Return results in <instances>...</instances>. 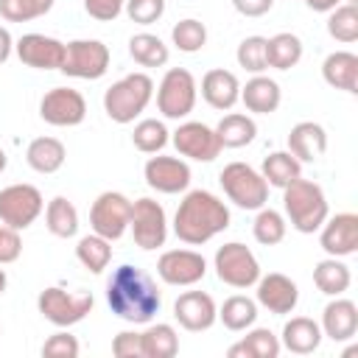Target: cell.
Instances as JSON below:
<instances>
[{"label": "cell", "instance_id": "cell-1", "mask_svg": "<svg viewBox=\"0 0 358 358\" xmlns=\"http://www.w3.org/2000/svg\"><path fill=\"white\" fill-rule=\"evenodd\" d=\"M106 302L117 319L129 324H148L162 308V294L143 268L123 263L106 282Z\"/></svg>", "mask_w": 358, "mask_h": 358}, {"label": "cell", "instance_id": "cell-2", "mask_svg": "<svg viewBox=\"0 0 358 358\" xmlns=\"http://www.w3.org/2000/svg\"><path fill=\"white\" fill-rule=\"evenodd\" d=\"M229 227V207L210 190H190L173 215V235L187 246H201Z\"/></svg>", "mask_w": 358, "mask_h": 358}, {"label": "cell", "instance_id": "cell-3", "mask_svg": "<svg viewBox=\"0 0 358 358\" xmlns=\"http://www.w3.org/2000/svg\"><path fill=\"white\" fill-rule=\"evenodd\" d=\"M282 207L291 221V227L302 235L316 232L327 221V199L324 190L310 179H294L288 187H282Z\"/></svg>", "mask_w": 358, "mask_h": 358}, {"label": "cell", "instance_id": "cell-4", "mask_svg": "<svg viewBox=\"0 0 358 358\" xmlns=\"http://www.w3.org/2000/svg\"><path fill=\"white\" fill-rule=\"evenodd\" d=\"M154 98V81L145 73H129L120 81H115L106 92H103V112L109 115V120L126 126L131 123L137 115L145 112V106Z\"/></svg>", "mask_w": 358, "mask_h": 358}, {"label": "cell", "instance_id": "cell-5", "mask_svg": "<svg viewBox=\"0 0 358 358\" xmlns=\"http://www.w3.org/2000/svg\"><path fill=\"white\" fill-rule=\"evenodd\" d=\"M218 182L227 193V199L241 210H260L268 201V182L260 171H255L246 162H229L218 173Z\"/></svg>", "mask_w": 358, "mask_h": 358}, {"label": "cell", "instance_id": "cell-6", "mask_svg": "<svg viewBox=\"0 0 358 358\" xmlns=\"http://www.w3.org/2000/svg\"><path fill=\"white\" fill-rule=\"evenodd\" d=\"M196 95H199V87H196L193 73L185 67H171V70H165V76L157 87V109L168 120H182L193 112Z\"/></svg>", "mask_w": 358, "mask_h": 358}, {"label": "cell", "instance_id": "cell-7", "mask_svg": "<svg viewBox=\"0 0 358 358\" xmlns=\"http://www.w3.org/2000/svg\"><path fill=\"white\" fill-rule=\"evenodd\" d=\"M213 268H215V277L232 288H252L260 280V263L255 252L238 241H229L215 249Z\"/></svg>", "mask_w": 358, "mask_h": 358}, {"label": "cell", "instance_id": "cell-8", "mask_svg": "<svg viewBox=\"0 0 358 358\" xmlns=\"http://www.w3.org/2000/svg\"><path fill=\"white\" fill-rule=\"evenodd\" d=\"M92 305H95V299L90 291H67L59 285H48L36 299L39 313L56 327L78 324L92 310Z\"/></svg>", "mask_w": 358, "mask_h": 358}, {"label": "cell", "instance_id": "cell-9", "mask_svg": "<svg viewBox=\"0 0 358 358\" xmlns=\"http://www.w3.org/2000/svg\"><path fill=\"white\" fill-rule=\"evenodd\" d=\"M45 210V199L34 185H8L0 190V221L11 229H28Z\"/></svg>", "mask_w": 358, "mask_h": 358}, {"label": "cell", "instance_id": "cell-10", "mask_svg": "<svg viewBox=\"0 0 358 358\" xmlns=\"http://www.w3.org/2000/svg\"><path fill=\"white\" fill-rule=\"evenodd\" d=\"M59 70L70 78L95 81L109 70V48L101 39H73L64 45V62Z\"/></svg>", "mask_w": 358, "mask_h": 358}, {"label": "cell", "instance_id": "cell-11", "mask_svg": "<svg viewBox=\"0 0 358 358\" xmlns=\"http://www.w3.org/2000/svg\"><path fill=\"white\" fill-rule=\"evenodd\" d=\"M129 221H131V201L117 190L101 193L90 207V227L95 235L106 241H120L129 229Z\"/></svg>", "mask_w": 358, "mask_h": 358}, {"label": "cell", "instance_id": "cell-12", "mask_svg": "<svg viewBox=\"0 0 358 358\" xmlns=\"http://www.w3.org/2000/svg\"><path fill=\"white\" fill-rule=\"evenodd\" d=\"M129 229H131V238L140 249L145 252H154L159 246H165V238H168V218H165V210L159 201L143 196L137 201H131V221H129Z\"/></svg>", "mask_w": 358, "mask_h": 358}, {"label": "cell", "instance_id": "cell-13", "mask_svg": "<svg viewBox=\"0 0 358 358\" xmlns=\"http://www.w3.org/2000/svg\"><path fill=\"white\" fill-rule=\"evenodd\" d=\"M39 117L48 126H59V129L78 126L87 117V101L73 87H53L39 101Z\"/></svg>", "mask_w": 358, "mask_h": 358}, {"label": "cell", "instance_id": "cell-14", "mask_svg": "<svg viewBox=\"0 0 358 358\" xmlns=\"http://www.w3.org/2000/svg\"><path fill=\"white\" fill-rule=\"evenodd\" d=\"M157 274L168 285H196L207 274V260L193 249H168L157 260Z\"/></svg>", "mask_w": 358, "mask_h": 358}, {"label": "cell", "instance_id": "cell-15", "mask_svg": "<svg viewBox=\"0 0 358 358\" xmlns=\"http://www.w3.org/2000/svg\"><path fill=\"white\" fill-rule=\"evenodd\" d=\"M171 140H173V145L182 157L196 159V162H213L224 148L215 129H210L207 123H199V120L179 123V129L173 131Z\"/></svg>", "mask_w": 358, "mask_h": 358}, {"label": "cell", "instance_id": "cell-16", "mask_svg": "<svg viewBox=\"0 0 358 358\" xmlns=\"http://www.w3.org/2000/svg\"><path fill=\"white\" fill-rule=\"evenodd\" d=\"M143 176H145V185L157 193H182L187 190L190 185V165L179 157H151L143 168Z\"/></svg>", "mask_w": 358, "mask_h": 358}, {"label": "cell", "instance_id": "cell-17", "mask_svg": "<svg viewBox=\"0 0 358 358\" xmlns=\"http://www.w3.org/2000/svg\"><path fill=\"white\" fill-rule=\"evenodd\" d=\"M14 50L20 62L34 70H59L64 62V42L45 34H22L14 42Z\"/></svg>", "mask_w": 358, "mask_h": 358}, {"label": "cell", "instance_id": "cell-18", "mask_svg": "<svg viewBox=\"0 0 358 358\" xmlns=\"http://www.w3.org/2000/svg\"><path fill=\"white\" fill-rule=\"evenodd\" d=\"M173 319L185 330L201 333V330H210L215 324L218 308H215V302H213V296L207 291H185L173 302Z\"/></svg>", "mask_w": 358, "mask_h": 358}, {"label": "cell", "instance_id": "cell-19", "mask_svg": "<svg viewBox=\"0 0 358 358\" xmlns=\"http://www.w3.org/2000/svg\"><path fill=\"white\" fill-rule=\"evenodd\" d=\"M319 235V246L330 257H350L358 252V215L355 213H338L327 218Z\"/></svg>", "mask_w": 358, "mask_h": 358}, {"label": "cell", "instance_id": "cell-20", "mask_svg": "<svg viewBox=\"0 0 358 358\" xmlns=\"http://www.w3.org/2000/svg\"><path fill=\"white\" fill-rule=\"evenodd\" d=\"M257 305H263L268 313H277V316H285V313H294L296 302H299V288L291 277L280 274V271H271L266 277H260L257 282Z\"/></svg>", "mask_w": 358, "mask_h": 358}, {"label": "cell", "instance_id": "cell-21", "mask_svg": "<svg viewBox=\"0 0 358 358\" xmlns=\"http://www.w3.org/2000/svg\"><path fill=\"white\" fill-rule=\"evenodd\" d=\"M201 98L207 101V106L227 112L241 101V81L232 70L224 67H213L204 73L201 78Z\"/></svg>", "mask_w": 358, "mask_h": 358}, {"label": "cell", "instance_id": "cell-22", "mask_svg": "<svg viewBox=\"0 0 358 358\" xmlns=\"http://www.w3.org/2000/svg\"><path fill=\"white\" fill-rule=\"evenodd\" d=\"M322 336L333 341H350L358 333V308L352 299H333L322 310Z\"/></svg>", "mask_w": 358, "mask_h": 358}, {"label": "cell", "instance_id": "cell-23", "mask_svg": "<svg viewBox=\"0 0 358 358\" xmlns=\"http://www.w3.org/2000/svg\"><path fill=\"white\" fill-rule=\"evenodd\" d=\"M288 151L299 162H316L327 151V134L319 123L302 120L288 131Z\"/></svg>", "mask_w": 358, "mask_h": 358}, {"label": "cell", "instance_id": "cell-24", "mask_svg": "<svg viewBox=\"0 0 358 358\" xmlns=\"http://www.w3.org/2000/svg\"><path fill=\"white\" fill-rule=\"evenodd\" d=\"M241 101L255 115H271V112H277V106L282 101V90L274 78L260 73V76H252L246 81V87H241Z\"/></svg>", "mask_w": 358, "mask_h": 358}, {"label": "cell", "instance_id": "cell-25", "mask_svg": "<svg viewBox=\"0 0 358 358\" xmlns=\"http://www.w3.org/2000/svg\"><path fill=\"white\" fill-rule=\"evenodd\" d=\"M280 344L294 355H310L322 344V327L308 316H294L285 322Z\"/></svg>", "mask_w": 358, "mask_h": 358}, {"label": "cell", "instance_id": "cell-26", "mask_svg": "<svg viewBox=\"0 0 358 358\" xmlns=\"http://www.w3.org/2000/svg\"><path fill=\"white\" fill-rule=\"evenodd\" d=\"M322 78L336 87L344 90L350 95L358 92V56L350 50H336L322 62Z\"/></svg>", "mask_w": 358, "mask_h": 358}, {"label": "cell", "instance_id": "cell-27", "mask_svg": "<svg viewBox=\"0 0 358 358\" xmlns=\"http://www.w3.org/2000/svg\"><path fill=\"white\" fill-rule=\"evenodd\" d=\"M25 159L36 173H56L67 159V148L56 137H36L28 143Z\"/></svg>", "mask_w": 358, "mask_h": 358}, {"label": "cell", "instance_id": "cell-28", "mask_svg": "<svg viewBox=\"0 0 358 358\" xmlns=\"http://www.w3.org/2000/svg\"><path fill=\"white\" fill-rule=\"evenodd\" d=\"M280 350H282V344L268 327H255L238 344H232L227 350V355L229 358H277Z\"/></svg>", "mask_w": 358, "mask_h": 358}, {"label": "cell", "instance_id": "cell-29", "mask_svg": "<svg viewBox=\"0 0 358 358\" xmlns=\"http://www.w3.org/2000/svg\"><path fill=\"white\" fill-rule=\"evenodd\" d=\"M313 282H316V288H319L322 294H327V296H341V294L350 288L352 274H350V266L341 263V257H330V255H327L324 260L316 263V268H313Z\"/></svg>", "mask_w": 358, "mask_h": 358}, {"label": "cell", "instance_id": "cell-30", "mask_svg": "<svg viewBox=\"0 0 358 358\" xmlns=\"http://www.w3.org/2000/svg\"><path fill=\"white\" fill-rule=\"evenodd\" d=\"M302 59V39L291 31L274 34L271 39H266V62L274 70H291L296 67Z\"/></svg>", "mask_w": 358, "mask_h": 358}, {"label": "cell", "instance_id": "cell-31", "mask_svg": "<svg viewBox=\"0 0 358 358\" xmlns=\"http://www.w3.org/2000/svg\"><path fill=\"white\" fill-rule=\"evenodd\" d=\"M215 134H218L224 148H243V145H249L255 140L257 123L249 115H243V112H229V115H224L218 120Z\"/></svg>", "mask_w": 358, "mask_h": 358}, {"label": "cell", "instance_id": "cell-32", "mask_svg": "<svg viewBox=\"0 0 358 358\" xmlns=\"http://www.w3.org/2000/svg\"><path fill=\"white\" fill-rule=\"evenodd\" d=\"M263 179L268 182V187H288L294 179L302 176V162L291 154V151H274L263 159Z\"/></svg>", "mask_w": 358, "mask_h": 358}, {"label": "cell", "instance_id": "cell-33", "mask_svg": "<svg viewBox=\"0 0 358 358\" xmlns=\"http://www.w3.org/2000/svg\"><path fill=\"white\" fill-rule=\"evenodd\" d=\"M45 227L56 238H73L78 232V210L70 199L56 196L45 207Z\"/></svg>", "mask_w": 358, "mask_h": 358}, {"label": "cell", "instance_id": "cell-34", "mask_svg": "<svg viewBox=\"0 0 358 358\" xmlns=\"http://www.w3.org/2000/svg\"><path fill=\"white\" fill-rule=\"evenodd\" d=\"M140 338H143V358H173L179 352V336L165 322L148 324L140 333Z\"/></svg>", "mask_w": 358, "mask_h": 358}, {"label": "cell", "instance_id": "cell-35", "mask_svg": "<svg viewBox=\"0 0 358 358\" xmlns=\"http://www.w3.org/2000/svg\"><path fill=\"white\" fill-rule=\"evenodd\" d=\"M129 53H131V59H134L140 67H165L168 59H171L168 45H165L159 36L148 34V31L134 34V36L129 39Z\"/></svg>", "mask_w": 358, "mask_h": 358}, {"label": "cell", "instance_id": "cell-36", "mask_svg": "<svg viewBox=\"0 0 358 358\" xmlns=\"http://www.w3.org/2000/svg\"><path fill=\"white\" fill-rule=\"evenodd\" d=\"M218 319L224 322L227 330L241 333V330H246V327L255 324V319H257V302L249 299V296H243V294H235V296L224 299V305L218 308Z\"/></svg>", "mask_w": 358, "mask_h": 358}, {"label": "cell", "instance_id": "cell-37", "mask_svg": "<svg viewBox=\"0 0 358 358\" xmlns=\"http://www.w3.org/2000/svg\"><path fill=\"white\" fill-rule=\"evenodd\" d=\"M76 257H78V263L87 271L101 274L109 266V260H112V241H106V238H101L95 232L92 235H84L78 241V246H76Z\"/></svg>", "mask_w": 358, "mask_h": 358}, {"label": "cell", "instance_id": "cell-38", "mask_svg": "<svg viewBox=\"0 0 358 358\" xmlns=\"http://www.w3.org/2000/svg\"><path fill=\"white\" fill-rule=\"evenodd\" d=\"M285 229H288V224H285L282 213H277V210H271V207H260L257 215H255V221H252V235H255V241L263 243V246H277V243H282Z\"/></svg>", "mask_w": 358, "mask_h": 358}, {"label": "cell", "instance_id": "cell-39", "mask_svg": "<svg viewBox=\"0 0 358 358\" xmlns=\"http://www.w3.org/2000/svg\"><path fill=\"white\" fill-rule=\"evenodd\" d=\"M327 34L336 39V42H344V45H352L358 39V8L352 3H341L336 6L333 11H327Z\"/></svg>", "mask_w": 358, "mask_h": 358}, {"label": "cell", "instance_id": "cell-40", "mask_svg": "<svg viewBox=\"0 0 358 358\" xmlns=\"http://www.w3.org/2000/svg\"><path fill=\"white\" fill-rule=\"evenodd\" d=\"M168 134H171V131L165 129L162 120L145 117V120H140V123L134 126L131 143H134V148L143 151V154H157V151H162V148L168 145V140H171Z\"/></svg>", "mask_w": 358, "mask_h": 358}, {"label": "cell", "instance_id": "cell-41", "mask_svg": "<svg viewBox=\"0 0 358 358\" xmlns=\"http://www.w3.org/2000/svg\"><path fill=\"white\" fill-rule=\"evenodd\" d=\"M171 42L176 45V50L182 53H199L204 45H207V28L204 22L187 17V20H179L173 28H171Z\"/></svg>", "mask_w": 358, "mask_h": 358}, {"label": "cell", "instance_id": "cell-42", "mask_svg": "<svg viewBox=\"0 0 358 358\" xmlns=\"http://www.w3.org/2000/svg\"><path fill=\"white\" fill-rule=\"evenodd\" d=\"M53 8V0H0V17L8 22H28L45 17Z\"/></svg>", "mask_w": 358, "mask_h": 358}, {"label": "cell", "instance_id": "cell-43", "mask_svg": "<svg viewBox=\"0 0 358 358\" xmlns=\"http://www.w3.org/2000/svg\"><path fill=\"white\" fill-rule=\"evenodd\" d=\"M235 59L238 64L246 70V73H255L260 76L263 70H268V62H266V36H246L238 50H235Z\"/></svg>", "mask_w": 358, "mask_h": 358}, {"label": "cell", "instance_id": "cell-44", "mask_svg": "<svg viewBox=\"0 0 358 358\" xmlns=\"http://www.w3.org/2000/svg\"><path fill=\"white\" fill-rule=\"evenodd\" d=\"M126 14L137 25H154L165 14V0H126Z\"/></svg>", "mask_w": 358, "mask_h": 358}, {"label": "cell", "instance_id": "cell-45", "mask_svg": "<svg viewBox=\"0 0 358 358\" xmlns=\"http://www.w3.org/2000/svg\"><path fill=\"white\" fill-rule=\"evenodd\" d=\"M78 352H81L78 338H76V336H70L67 330L53 333V336L42 344V355H48V358H76Z\"/></svg>", "mask_w": 358, "mask_h": 358}, {"label": "cell", "instance_id": "cell-46", "mask_svg": "<svg viewBox=\"0 0 358 358\" xmlns=\"http://www.w3.org/2000/svg\"><path fill=\"white\" fill-rule=\"evenodd\" d=\"M112 355L115 358H143V338L134 330H123L112 338Z\"/></svg>", "mask_w": 358, "mask_h": 358}, {"label": "cell", "instance_id": "cell-47", "mask_svg": "<svg viewBox=\"0 0 358 358\" xmlns=\"http://www.w3.org/2000/svg\"><path fill=\"white\" fill-rule=\"evenodd\" d=\"M126 0H84V11L98 22H112L123 11Z\"/></svg>", "mask_w": 358, "mask_h": 358}, {"label": "cell", "instance_id": "cell-48", "mask_svg": "<svg viewBox=\"0 0 358 358\" xmlns=\"http://www.w3.org/2000/svg\"><path fill=\"white\" fill-rule=\"evenodd\" d=\"M20 252H22L20 232H17V229H11V227H6V224L0 221V266L14 263V260L20 257Z\"/></svg>", "mask_w": 358, "mask_h": 358}, {"label": "cell", "instance_id": "cell-49", "mask_svg": "<svg viewBox=\"0 0 358 358\" xmlns=\"http://www.w3.org/2000/svg\"><path fill=\"white\" fill-rule=\"evenodd\" d=\"M232 6H235V11L243 14V17H263V14L271 11L274 0H232Z\"/></svg>", "mask_w": 358, "mask_h": 358}, {"label": "cell", "instance_id": "cell-50", "mask_svg": "<svg viewBox=\"0 0 358 358\" xmlns=\"http://www.w3.org/2000/svg\"><path fill=\"white\" fill-rule=\"evenodd\" d=\"M11 50H14V39H11L8 28H3V25H0V64H3V62H8Z\"/></svg>", "mask_w": 358, "mask_h": 358}, {"label": "cell", "instance_id": "cell-51", "mask_svg": "<svg viewBox=\"0 0 358 358\" xmlns=\"http://www.w3.org/2000/svg\"><path fill=\"white\" fill-rule=\"evenodd\" d=\"M305 6H308L310 11H322V14H327V11H333L336 6H341V0H305Z\"/></svg>", "mask_w": 358, "mask_h": 358}, {"label": "cell", "instance_id": "cell-52", "mask_svg": "<svg viewBox=\"0 0 358 358\" xmlns=\"http://www.w3.org/2000/svg\"><path fill=\"white\" fill-rule=\"evenodd\" d=\"M6 285H8V277H6V268H0V296L6 294Z\"/></svg>", "mask_w": 358, "mask_h": 358}, {"label": "cell", "instance_id": "cell-53", "mask_svg": "<svg viewBox=\"0 0 358 358\" xmlns=\"http://www.w3.org/2000/svg\"><path fill=\"white\" fill-rule=\"evenodd\" d=\"M6 165H8V157H6V151H3V148H0V173H3V171H6Z\"/></svg>", "mask_w": 358, "mask_h": 358}, {"label": "cell", "instance_id": "cell-54", "mask_svg": "<svg viewBox=\"0 0 358 358\" xmlns=\"http://www.w3.org/2000/svg\"><path fill=\"white\" fill-rule=\"evenodd\" d=\"M347 3H352V6H355V0H347Z\"/></svg>", "mask_w": 358, "mask_h": 358}]
</instances>
